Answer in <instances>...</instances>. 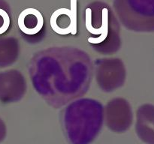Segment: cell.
Masks as SVG:
<instances>
[{"instance_id": "12", "label": "cell", "mask_w": 154, "mask_h": 144, "mask_svg": "<svg viewBox=\"0 0 154 144\" xmlns=\"http://www.w3.org/2000/svg\"><path fill=\"white\" fill-rule=\"evenodd\" d=\"M11 26L10 14L5 9L0 8V34H3L9 31Z\"/></svg>"}, {"instance_id": "9", "label": "cell", "mask_w": 154, "mask_h": 144, "mask_svg": "<svg viewBox=\"0 0 154 144\" xmlns=\"http://www.w3.org/2000/svg\"><path fill=\"white\" fill-rule=\"evenodd\" d=\"M51 26L57 34L75 35L78 33L77 0H71V8L56 10L51 16Z\"/></svg>"}, {"instance_id": "7", "label": "cell", "mask_w": 154, "mask_h": 144, "mask_svg": "<svg viewBox=\"0 0 154 144\" xmlns=\"http://www.w3.org/2000/svg\"><path fill=\"white\" fill-rule=\"evenodd\" d=\"M17 26L21 37L30 44L40 43L46 36L44 16L35 8H29L23 10L18 16Z\"/></svg>"}, {"instance_id": "5", "label": "cell", "mask_w": 154, "mask_h": 144, "mask_svg": "<svg viewBox=\"0 0 154 144\" xmlns=\"http://www.w3.org/2000/svg\"><path fill=\"white\" fill-rule=\"evenodd\" d=\"M93 73L99 88L104 92H112L126 82V67L119 58H97L93 65Z\"/></svg>"}, {"instance_id": "8", "label": "cell", "mask_w": 154, "mask_h": 144, "mask_svg": "<svg viewBox=\"0 0 154 144\" xmlns=\"http://www.w3.org/2000/svg\"><path fill=\"white\" fill-rule=\"evenodd\" d=\"M26 80L20 71L15 69L0 74V100L4 103H14L25 96Z\"/></svg>"}, {"instance_id": "3", "label": "cell", "mask_w": 154, "mask_h": 144, "mask_svg": "<svg viewBox=\"0 0 154 144\" xmlns=\"http://www.w3.org/2000/svg\"><path fill=\"white\" fill-rule=\"evenodd\" d=\"M87 42L102 55H112L121 47L120 25L112 10L105 3L93 2L85 10Z\"/></svg>"}, {"instance_id": "1", "label": "cell", "mask_w": 154, "mask_h": 144, "mask_svg": "<svg viewBox=\"0 0 154 144\" xmlns=\"http://www.w3.org/2000/svg\"><path fill=\"white\" fill-rule=\"evenodd\" d=\"M28 70L36 92L54 109L86 94L93 77L91 58L75 46L38 51L29 62Z\"/></svg>"}, {"instance_id": "2", "label": "cell", "mask_w": 154, "mask_h": 144, "mask_svg": "<svg viewBox=\"0 0 154 144\" xmlns=\"http://www.w3.org/2000/svg\"><path fill=\"white\" fill-rule=\"evenodd\" d=\"M61 112L60 120L69 144H90L100 133L104 122V106L93 98L76 99Z\"/></svg>"}, {"instance_id": "13", "label": "cell", "mask_w": 154, "mask_h": 144, "mask_svg": "<svg viewBox=\"0 0 154 144\" xmlns=\"http://www.w3.org/2000/svg\"><path fill=\"white\" fill-rule=\"evenodd\" d=\"M6 136V127L2 120L0 118V142L5 139Z\"/></svg>"}, {"instance_id": "11", "label": "cell", "mask_w": 154, "mask_h": 144, "mask_svg": "<svg viewBox=\"0 0 154 144\" xmlns=\"http://www.w3.org/2000/svg\"><path fill=\"white\" fill-rule=\"evenodd\" d=\"M20 54L18 40L14 37L0 39V67H8L17 60Z\"/></svg>"}, {"instance_id": "6", "label": "cell", "mask_w": 154, "mask_h": 144, "mask_svg": "<svg viewBox=\"0 0 154 144\" xmlns=\"http://www.w3.org/2000/svg\"><path fill=\"white\" fill-rule=\"evenodd\" d=\"M104 118L108 128L115 133H124L133 121L132 106L126 99L115 98L104 107Z\"/></svg>"}, {"instance_id": "10", "label": "cell", "mask_w": 154, "mask_h": 144, "mask_svg": "<svg viewBox=\"0 0 154 144\" xmlns=\"http://www.w3.org/2000/svg\"><path fill=\"white\" fill-rule=\"evenodd\" d=\"M136 117L135 130L138 137L147 144H154V105H141Z\"/></svg>"}, {"instance_id": "4", "label": "cell", "mask_w": 154, "mask_h": 144, "mask_svg": "<svg viewBox=\"0 0 154 144\" xmlns=\"http://www.w3.org/2000/svg\"><path fill=\"white\" fill-rule=\"evenodd\" d=\"M115 8L121 23L129 30L154 32V0H117Z\"/></svg>"}]
</instances>
